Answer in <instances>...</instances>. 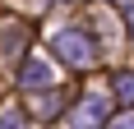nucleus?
<instances>
[{"label": "nucleus", "mask_w": 134, "mask_h": 129, "mask_svg": "<svg viewBox=\"0 0 134 129\" xmlns=\"http://www.w3.org/2000/svg\"><path fill=\"white\" fill-rule=\"evenodd\" d=\"M0 129H28V125L19 120V111H5V115H0Z\"/></svg>", "instance_id": "nucleus-5"}, {"label": "nucleus", "mask_w": 134, "mask_h": 129, "mask_svg": "<svg viewBox=\"0 0 134 129\" xmlns=\"http://www.w3.org/2000/svg\"><path fill=\"white\" fill-rule=\"evenodd\" d=\"M130 19H134V9H130Z\"/></svg>", "instance_id": "nucleus-7"}, {"label": "nucleus", "mask_w": 134, "mask_h": 129, "mask_svg": "<svg viewBox=\"0 0 134 129\" xmlns=\"http://www.w3.org/2000/svg\"><path fill=\"white\" fill-rule=\"evenodd\" d=\"M111 129H134V115H120V120H116Z\"/></svg>", "instance_id": "nucleus-6"}, {"label": "nucleus", "mask_w": 134, "mask_h": 129, "mask_svg": "<svg viewBox=\"0 0 134 129\" xmlns=\"http://www.w3.org/2000/svg\"><path fill=\"white\" fill-rule=\"evenodd\" d=\"M19 83H23V88H51V64L32 55V60L23 64V78H19Z\"/></svg>", "instance_id": "nucleus-3"}, {"label": "nucleus", "mask_w": 134, "mask_h": 129, "mask_svg": "<svg viewBox=\"0 0 134 129\" xmlns=\"http://www.w3.org/2000/svg\"><path fill=\"white\" fill-rule=\"evenodd\" d=\"M111 102L102 97V92H88L74 111H69V129H102V120H107Z\"/></svg>", "instance_id": "nucleus-2"}, {"label": "nucleus", "mask_w": 134, "mask_h": 129, "mask_svg": "<svg viewBox=\"0 0 134 129\" xmlns=\"http://www.w3.org/2000/svg\"><path fill=\"white\" fill-rule=\"evenodd\" d=\"M51 46H55V55H60V60H69L74 69H88V64L97 60V51H93V37H88L83 28H60Z\"/></svg>", "instance_id": "nucleus-1"}, {"label": "nucleus", "mask_w": 134, "mask_h": 129, "mask_svg": "<svg viewBox=\"0 0 134 129\" xmlns=\"http://www.w3.org/2000/svg\"><path fill=\"white\" fill-rule=\"evenodd\" d=\"M116 92H120L125 102H134V74H120V78H116Z\"/></svg>", "instance_id": "nucleus-4"}]
</instances>
